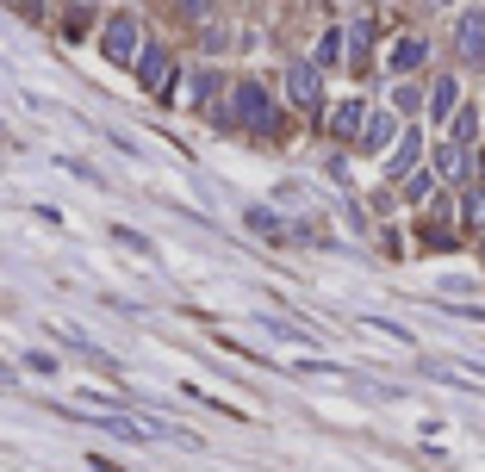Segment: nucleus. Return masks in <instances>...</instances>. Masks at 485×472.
<instances>
[{
	"label": "nucleus",
	"mask_w": 485,
	"mask_h": 472,
	"mask_svg": "<svg viewBox=\"0 0 485 472\" xmlns=\"http://www.w3.org/2000/svg\"><path fill=\"white\" fill-rule=\"evenodd\" d=\"M231 118H237L249 137H262V143H268V137H280L274 94H268L262 81H237V87H231Z\"/></svg>",
	"instance_id": "f257e3e1"
},
{
	"label": "nucleus",
	"mask_w": 485,
	"mask_h": 472,
	"mask_svg": "<svg viewBox=\"0 0 485 472\" xmlns=\"http://www.w3.org/2000/svg\"><path fill=\"white\" fill-rule=\"evenodd\" d=\"M143 44H150V37H143V13L119 6V13L106 19V32H100V56H106V63H119V68H131Z\"/></svg>",
	"instance_id": "f03ea898"
},
{
	"label": "nucleus",
	"mask_w": 485,
	"mask_h": 472,
	"mask_svg": "<svg viewBox=\"0 0 485 472\" xmlns=\"http://www.w3.org/2000/svg\"><path fill=\"white\" fill-rule=\"evenodd\" d=\"M131 68H138V87L150 94V100H162V106L181 100V75H174V63H169V50H162V44H143Z\"/></svg>",
	"instance_id": "7ed1b4c3"
},
{
	"label": "nucleus",
	"mask_w": 485,
	"mask_h": 472,
	"mask_svg": "<svg viewBox=\"0 0 485 472\" xmlns=\"http://www.w3.org/2000/svg\"><path fill=\"white\" fill-rule=\"evenodd\" d=\"M286 106H293V112H317V106H324V68H317L312 56H293V63H286Z\"/></svg>",
	"instance_id": "20e7f679"
},
{
	"label": "nucleus",
	"mask_w": 485,
	"mask_h": 472,
	"mask_svg": "<svg viewBox=\"0 0 485 472\" xmlns=\"http://www.w3.org/2000/svg\"><path fill=\"white\" fill-rule=\"evenodd\" d=\"M454 56L467 68H485V6H467L454 19Z\"/></svg>",
	"instance_id": "39448f33"
},
{
	"label": "nucleus",
	"mask_w": 485,
	"mask_h": 472,
	"mask_svg": "<svg viewBox=\"0 0 485 472\" xmlns=\"http://www.w3.org/2000/svg\"><path fill=\"white\" fill-rule=\"evenodd\" d=\"M417 162H423V137H417V131H398L392 156H386V193H392V187H405V180L417 174Z\"/></svg>",
	"instance_id": "423d86ee"
},
{
	"label": "nucleus",
	"mask_w": 485,
	"mask_h": 472,
	"mask_svg": "<svg viewBox=\"0 0 485 472\" xmlns=\"http://www.w3.org/2000/svg\"><path fill=\"white\" fill-rule=\"evenodd\" d=\"M467 169H473V149H467V143L442 137V143L429 149V174H436V180H454V187H460V180H467Z\"/></svg>",
	"instance_id": "0eeeda50"
},
{
	"label": "nucleus",
	"mask_w": 485,
	"mask_h": 472,
	"mask_svg": "<svg viewBox=\"0 0 485 472\" xmlns=\"http://www.w3.org/2000/svg\"><path fill=\"white\" fill-rule=\"evenodd\" d=\"M423 63H429V37H423V32H405L398 44H392V56H386V68H392L398 81H411Z\"/></svg>",
	"instance_id": "6e6552de"
},
{
	"label": "nucleus",
	"mask_w": 485,
	"mask_h": 472,
	"mask_svg": "<svg viewBox=\"0 0 485 472\" xmlns=\"http://www.w3.org/2000/svg\"><path fill=\"white\" fill-rule=\"evenodd\" d=\"M392 143H398V112H367V125H361V137H355V149L380 156V149H392Z\"/></svg>",
	"instance_id": "1a4fd4ad"
},
{
	"label": "nucleus",
	"mask_w": 485,
	"mask_h": 472,
	"mask_svg": "<svg viewBox=\"0 0 485 472\" xmlns=\"http://www.w3.org/2000/svg\"><path fill=\"white\" fill-rule=\"evenodd\" d=\"M423 112H429V125H454V112H460V81H454V75H442V81L429 87Z\"/></svg>",
	"instance_id": "9d476101"
},
{
	"label": "nucleus",
	"mask_w": 485,
	"mask_h": 472,
	"mask_svg": "<svg viewBox=\"0 0 485 472\" xmlns=\"http://www.w3.org/2000/svg\"><path fill=\"white\" fill-rule=\"evenodd\" d=\"M361 125H367V100L330 106V137H336V143H355V137H361Z\"/></svg>",
	"instance_id": "9b49d317"
},
{
	"label": "nucleus",
	"mask_w": 485,
	"mask_h": 472,
	"mask_svg": "<svg viewBox=\"0 0 485 472\" xmlns=\"http://www.w3.org/2000/svg\"><path fill=\"white\" fill-rule=\"evenodd\" d=\"M343 44H348V63H367V50H374V19H348Z\"/></svg>",
	"instance_id": "f8f14e48"
},
{
	"label": "nucleus",
	"mask_w": 485,
	"mask_h": 472,
	"mask_svg": "<svg viewBox=\"0 0 485 472\" xmlns=\"http://www.w3.org/2000/svg\"><path fill=\"white\" fill-rule=\"evenodd\" d=\"M343 56H348V44H343V26H330V32L317 37V56H312V63H317V68H336Z\"/></svg>",
	"instance_id": "ddd939ff"
},
{
	"label": "nucleus",
	"mask_w": 485,
	"mask_h": 472,
	"mask_svg": "<svg viewBox=\"0 0 485 472\" xmlns=\"http://www.w3.org/2000/svg\"><path fill=\"white\" fill-rule=\"evenodd\" d=\"M242 224H249V231H262V236H286V231H293V224H280V211H268V205H249V211H242Z\"/></svg>",
	"instance_id": "4468645a"
},
{
	"label": "nucleus",
	"mask_w": 485,
	"mask_h": 472,
	"mask_svg": "<svg viewBox=\"0 0 485 472\" xmlns=\"http://www.w3.org/2000/svg\"><path fill=\"white\" fill-rule=\"evenodd\" d=\"M231 44H237V37L224 32V26H218V19H206V26H200V50H206V56H224V50H231Z\"/></svg>",
	"instance_id": "2eb2a0df"
},
{
	"label": "nucleus",
	"mask_w": 485,
	"mask_h": 472,
	"mask_svg": "<svg viewBox=\"0 0 485 472\" xmlns=\"http://www.w3.org/2000/svg\"><path fill=\"white\" fill-rule=\"evenodd\" d=\"M423 100H429V94H423L417 81H398V87H392V112H423Z\"/></svg>",
	"instance_id": "dca6fc26"
},
{
	"label": "nucleus",
	"mask_w": 485,
	"mask_h": 472,
	"mask_svg": "<svg viewBox=\"0 0 485 472\" xmlns=\"http://www.w3.org/2000/svg\"><path fill=\"white\" fill-rule=\"evenodd\" d=\"M460 224H467V231H485V193H473V187L460 193Z\"/></svg>",
	"instance_id": "f3484780"
},
{
	"label": "nucleus",
	"mask_w": 485,
	"mask_h": 472,
	"mask_svg": "<svg viewBox=\"0 0 485 472\" xmlns=\"http://www.w3.org/2000/svg\"><path fill=\"white\" fill-rule=\"evenodd\" d=\"M193 106H212V94H218V68H193Z\"/></svg>",
	"instance_id": "a211bd4d"
},
{
	"label": "nucleus",
	"mask_w": 485,
	"mask_h": 472,
	"mask_svg": "<svg viewBox=\"0 0 485 472\" xmlns=\"http://www.w3.org/2000/svg\"><path fill=\"white\" fill-rule=\"evenodd\" d=\"M174 13H181L187 26H206L212 13H218V0H174Z\"/></svg>",
	"instance_id": "6ab92c4d"
},
{
	"label": "nucleus",
	"mask_w": 485,
	"mask_h": 472,
	"mask_svg": "<svg viewBox=\"0 0 485 472\" xmlns=\"http://www.w3.org/2000/svg\"><path fill=\"white\" fill-rule=\"evenodd\" d=\"M429 187H436V174H429V169H417L411 180H405V200H411V205H423V200H429Z\"/></svg>",
	"instance_id": "aec40b11"
},
{
	"label": "nucleus",
	"mask_w": 485,
	"mask_h": 472,
	"mask_svg": "<svg viewBox=\"0 0 485 472\" xmlns=\"http://www.w3.org/2000/svg\"><path fill=\"white\" fill-rule=\"evenodd\" d=\"M473 131H480V118H473V112H454V125H449L454 143H467V149H473Z\"/></svg>",
	"instance_id": "412c9836"
},
{
	"label": "nucleus",
	"mask_w": 485,
	"mask_h": 472,
	"mask_svg": "<svg viewBox=\"0 0 485 472\" xmlns=\"http://www.w3.org/2000/svg\"><path fill=\"white\" fill-rule=\"evenodd\" d=\"M436 6H454V0H436Z\"/></svg>",
	"instance_id": "4be33fe9"
},
{
	"label": "nucleus",
	"mask_w": 485,
	"mask_h": 472,
	"mask_svg": "<svg viewBox=\"0 0 485 472\" xmlns=\"http://www.w3.org/2000/svg\"><path fill=\"white\" fill-rule=\"evenodd\" d=\"M348 6H355V0H348Z\"/></svg>",
	"instance_id": "5701e85b"
}]
</instances>
